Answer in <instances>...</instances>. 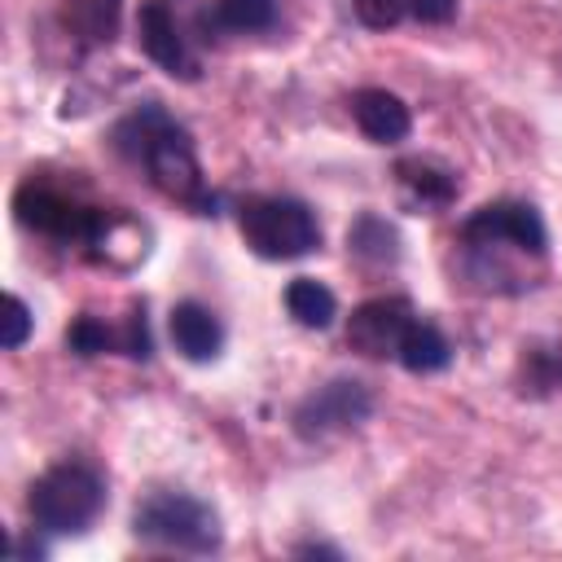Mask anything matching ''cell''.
<instances>
[{
	"label": "cell",
	"instance_id": "cell-1",
	"mask_svg": "<svg viewBox=\"0 0 562 562\" xmlns=\"http://www.w3.org/2000/svg\"><path fill=\"white\" fill-rule=\"evenodd\" d=\"M114 149H119L127 162L145 167L158 193H167V198L193 206L198 215H215V193H206L193 136H189L158 101H145L140 110H132V114L114 127Z\"/></svg>",
	"mask_w": 562,
	"mask_h": 562
},
{
	"label": "cell",
	"instance_id": "cell-2",
	"mask_svg": "<svg viewBox=\"0 0 562 562\" xmlns=\"http://www.w3.org/2000/svg\"><path fill=\"white\" fill-rule=\"evenodd\" d=\"M101 509H105V474L79 457L48 465L26 492V514L48 536H79L101 518Z\"/></svg>",
	"mask_w": 562,
	"mask_h": 562
},
{
	"label": "cell",
	"instance_id": "cell-3",
	"mask_svg": "<svg viewBox=\"0 0 562 562\" xmlns=\"http://www.w3.org/2000/svg\"><path fill=\"white\" fill-rule=\"evenodd\" d=\"M132 536L171 553H215L224 540L220 514L189 492H149L132 514Z\"/></svg>",
	"mask_w": 562,
	"mask_h": 562
},
{
	"label": "cell",
	"instance_id": "cell-4",
	"mask_svg": "<svg viewBox=\"0 0 562 562\" xmlns=\"http://www.w3.org/2000/svg\"><path fill=\"white\" fill-rule=\"evenodd\" d=\"M237 228L259 259H277V263L303 259L321 246L316 211L299 198H246L237 206Z\"/></svg>",
	"mask_w": 562,
	"mask_h": 562
},
{
	"label": "cell",
	"instance_id": "cell-5",
	"mask_svg": "<svg viewBox=\"0 0 562 562\" xmlns=\"http://www.w3.org/2000/svg\"><path fill=\"white\" fill-rule=\"evenodd\" d=\"M13 215H18L22 228H31L40 237H53L61 246H83V250H92V241L101 237V228L110 220V211L88 206L75 193H66V189H57L48 180H35V176H26L18 184Z\"/></svg>",
	"mask_w": 562,
	"mask_h": 562
},
{
	"label": "cell",
	"instance_id": "cell-6",
	"mask_svg": "<svg viewBox=\"0 0 562 562\" xmlns=\"http://www.w3.org/2000/svg\"><path fill=\"white\" fill-rule=\"evenodd\" d=\"M461 241H465L470 255L518 250V255L540 259L544 246H549V233H544V220H540V211H536L531 202L501 198V202H487V206H479L474 215H465Z\"/></svg>",
	"mask_w": 562,
	"mask_h": 562
},
{
	"label": "cell",
	"instance_id": "cell-7",
	"mask_svg": "<svg viewBox=\"0 0 562 562\" xmlns=\"http://www.w3.org/2000/svg\"><path fill=\"white\" fill-rule=\"evenodd\" d=\"M369 413H373L369 386L356 382V378H334V382H325V386H316L312 395L299 400V408H294V435L307 439V443L312 439H329L338 430H351V426L369 422Z\"/></svg>",
	"mask_w": 562,
	"mask_h": 562
},
{
	"label": "cell",
	"instance_id": "cell-8",
	"mask_svg": "<svg viewBox=\"0 0 562 562\" xmlns=\"http://www.w3.org/2000/svg\"><path fill=\"white\" fill-rule=\"evenodd\" d=\"M136 40H140V53L171 79H198V57L189 48V35H184L171 0H140Z\"/></svg>",
	"mask_w": 562,
	"mask_h": 562
},
{
	"label": "cell",
	"instance_id": "cell-9",
	"mask_svg": "<svg viewBox=\"0 0 562 562\" xmlns=\"http://www.w3.org/2000/svg\"><path fill=\"white\" fill-rule=\"evenodd\" d=\"M413 321H417V312L408 299H400V294L369 299L347 316V342H351V351H360L369 360H386V356L395 360Z\"/></svg>",
	"mask_w": 562,
	"mask_h": 562
},
{
	"label": "cell",
	"instance_id": "cell-10",
	"mask_svg": "<svg viewBox=\"0 0 562 562\" xmlns=\"http://www.w3.org/2000/svg\"><path fill=\"white\" fill-rule=\"evenodd\" d=\"M395 180H400V202L417 215H435L457 202V176L435 158H400Z\"/></svg>",
	"mask_w": 562,
	"mask_h": 562
},
{
	"label": "cell",
	"instance_id": "cell-11",
	"mask_svg": "<svg viewBox=\"0 0 562 562\" xmlns=\"http://www.w3.org/2000/svg\"><path fill=\"white\" fill-rule=\"evenodd\" d=\"M351 119H356V127H360L373 145H400V140L413 132L408 105H404L395 92H386V88H360V92L351 97Z\"/></svg>",
	"mask_w": 562,
	"mask_h": 562
},
{
	"label": "cell",
	"instance_id": "cell-12",
	"mask_svg": "<svg viewBox=\"0 0 562 562\" xmlns=\"http://www.w3.org/2000/svg\"><path fill=\"white\" fill-rule=\"evenodd\" d=\"M167 325H171V342H176V351H180L184 360H193V364L215 360L220 347H224V325H220V316H215L211 307L193 303V299L176 303Z\"/></svg>",
	"mask_w": 562,
	"mask_h": 562
},
{
	"label": "cell",
	"instance_id": "cell-13",
	"mask_svg": "<svg viewBox=\"0 0 562 562\" xmlns=\"http://www.w3.org/2000/svg\"><path fill=\"white\" fill-rule=\"evenodd\" d=\"M408 373H439V369H448L452 364V342L443 338V329L435 325V321H413L408 325V334H404V342H400V356H395Z\"/></svg>",
	"mask_w": 562,
	"mask_h": 562
},
{
	"label": "cell",
	"instance_id": "cell-14",
	"mask_svg": "<svg viewBox=\"0 0 562 562\" xmlns=\"http://www.w3.org/2000/svg\"><path fill=\"white\" fill-rule=\"evenodd\" d=\"M285 312L303 325V329H329L338 316V299L329 285H321L316 277H294L285 285Z\"/></svg>",
	"mask_w": 562,
	"mask_h": 562
},
{
	"label": "cell",
	"instance_id": "cell-15",
	"mask_svg": "<svg viewBox=\"0 0 562 562\" xmlns=\"http://www.w3.org/2000/svg\"><path fill=\"white\" fill-rule=\"evenodd\" d=\"M347 250H351L356 259H364V263H395V259H400V233H395V224H386L382 215L364 211V215H356L351 228H347Z\"/></svg>",
	"mask_w": 562,
	"mask_h": 562
},
{
	"label": "cell",
	"instance_id": "cell-16",
	"mask_svg": "<svg viewBox=\"0 0 562 562\" xmlns=\"http://www.w3.org/2000/svg\"><path fill=\"white\" fill-rule=\"evenodd\" d=\"M119 9L123 0H61V22L88 44H110L119 31Z\"/></svg>",
	"mask_w": 562,
	"mask_h": 562
},
{
	"label": "cell",
	"instance_id": "cell-17",
	"mask_svg": "<svg viewBox=\"0 0 562 562\" xmlns=\"http://www.w3.org/2000/svg\"><path fill=\"white\" fill-rule=\"evenodd\" d=\"M224 26V31H237V35H255V31H268L277 22V0H215L211 13H202V22Z\"/></svg>",
	"mask_w": 562,
	"mask_h": 562
},
{
	"label": "cell",
	"instance_id": "cell-18",
	"mask_svg": "<svg viewBox=\"0 0 562 562\" xmlns=\"http://www.w3.org/2000/svg\"><path fill=\"white\" fill-rule=\"evenodd\" d=\"M66 347L75 351V356H105V351H123V334L114 329V325H105L101 316H92V312H79L75 321H70V329H66Z\"/></svg>",
	"mask_w": 562,
	"mask_h": 562
},
{
	"label": "cell",
	"instance_id": "cell-19",
	"mask_svg": "<svg viewBox=\"0 0 562 562\" xmlns=\"http://www.w3.org/2000/svg\"><path fill=\"white\" fill-rule=\"evenodd\" d=\"M351 9L369 31H391L408 18V0H351Z\"/></svg>",
	"mask_w": 562,
	"mask_h": 562
},
{
	"label": "cell",
	"instance_id": "cell-20",
	"mask_svg": "<svg viewBox=\"0 0 562 562\" xmlns=\"http://www.w3.org/2000/svg\"><path fill=\"white\" fill-rule=\"evenodd\" d=\"M119 334H123V356H132V360H149V356H154V338H149L145 303H132V312H127V321L119 325Z\"/></svg>",
	"mask_w": 562,
	"mask_h": 562
},
{
	"label": "cell",
	"instance_id": "cell-21",
	"mask_svg": "<svg viewBox=\"0 0 562 562\" xmlns=\"http://www.w3.org/2000/svg\"><path fill=\"white\" fill-rule=\"evenodd\" d=\"M31 325H35L31 307H26L18 294H9V299H4V351H18V347L31 338Z\"/></svg>",
	"mask_w": 562,
	"mask_h": 562
},
{
	"label": "cell",
	"instance_id": "cell-22",
	"mask_svg": "<svg viewBox=\"0 0 562 562\" xmlns=\"http://www.w3.org/2000/svg\"><path fill=\"white\" fill-rule=\"evenodd\" d=\"M408 13L422 26H443V22L457 18V0H408Z\"/></svg>",
	"mask_w": 562,
	"mask_h": 562
},
{
	"label": "cell",
	"instance_id": "cell-23",
	"mask_svg": "<svg viewBox=\"0 0 562 562\" xmlns=\"http://www.w3.org/2000/svg\"><path fill=\"white\" fill-rule=\"evenodd\" d=\"M48 549H44V540H35V536H13V544H9V558L13 562H40Z\"/></svg>",
	"mask_w": 562,
	"mask_h": 562
},
{
	"label": "cell",
	"instance_id": "cell-24",
	"mask_svg": "<svg viewBox=\"0 0 562 562\" xmlns=\"http://www.w3.org/2000/svg\"><path fill=\"white\" fill-rule=\"evenodd\" d=\"M294 553H299V558H342L334 544H299Z\"/></svg>",
	"mask_w": 562,
	"mask_h": 562
}]
</instances>
